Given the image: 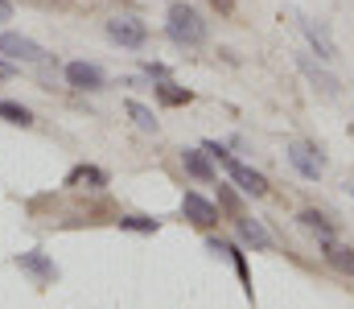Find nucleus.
Instances as JSON below:
<instances>
[{
    "instance_id": "nucleus-19",
    "label": "nucleus",
    "mask_w": 354,
    "mask_h": 309,
    "mask_svg": "<svg viewBox=\"0 0 354 309\" xmlns=\"http://www.w3.org/2000/svg\"><path fill=\"white\" fill-rule=\"evenodd\" d=\"M223 256H231V264H235V272H239V281H243V293H248V301H252L256 293H252V272H248V256H243V252H239L235 243H227V247H223Z\"/></svg>"
},
{
    "instance_id": "nucleus-4",
    "label": "nucleus",
    "mask_w": 354,
    "mask_h": 309,
    "mask_svg": "<svg viewBox=\"0 0 354 309\" xmlns=\"http://www.w3.org/2000/svg\"><path fill=\"white\" fill-rule=\"evenodd\" d=\"M288 165H292L305 182H317L322 169H326V157H322V149H313V144H305V140H292V144H288Z\"/></svg>"
},
{
    "instance_id": "nucleus-18",
    "label": "nucleus",
    "mask_w": 354,
    "mask_h": 309,
    "mask_svg": "<svg viewBox=\"0 0 354 309\" xmlns=\"http://www.w3.org/2000/svg\"><path fill=\"white\" fill-rule=\"evenodd\" d=\"M297 223H301V227H309V231H317V239H322V235H334V223H330L322 210H313V206H305V210L297 214Z\"/></svg>"
},
{
    "instance_id": "nucleus-11",
    "label": "nucleus",
    "mask_w": 354,
    "mask_h": 309,
    "mask_svg": "<svg viewBox=\"0 0 354 309\" xmlns=\"http://www.w3.org/2000/svg\"><path fill=\"white\" fill-rule=\"evenodd\" d=\"M322 256H326V264H334L338 272L354 277V247H346L342 239H334V235H322Z\"/></svg>"
},
{
    "instance_id": "nucleus-16",
    "label": "nucleus",
    "mask_w": 354,
    "mask_h": 309,
    "mask_svg": "<svg viewBox=\"0 0 354 309\" xmlns=\"http://www.w3.org/2000/svg\"><path fill=\"white\" fill-rule=\"evenodd\" d=\"M0 120H4V124H17V128H29V124H33V111L17 100H0Z\"/></svg>"
},
{
    "instance_id": "nucleus-21",
    "label": "nucleus",
    "mask_w": 354,
    "mask_h": 309,
    "mask_svg": "<svg viewBox=\"0 0 354 309\" xmlns=\"http://www.w3.org/2000/svg\"><path fill=\"white\" fill-rule=\"evenodd\" d=\"M218 206H223L231 218H235V214H243V198H239V194H235L227 182H218Z\"/></svg>"
},
{
    "instance_id": "nucleus-13",
    "label": "nucleus",
    "mask_w": 354,
    "mask_h": 309,
    "mask_svg": "<svg viewBox=\"0 0 354 309\" xmlns=\"http://www.w3.org/2000/svg\"><path fill=\"white\" fill-rule=\"evenodd\" d=\"M305 25V37H309V46L317 50V58H326V62H334L338 58V46H334V37H330V29L322 25V21H301Z\"/></svg>"
},
{
    "instance_id": "nucleus-5",
    "label": "nucleus",
    "mask_w": 354,
    "mask_h": 309,
    "mask_svg": "<svg viewBox=\"0 0 354 309\" xmlns=\"http://www.w3.org/2000/svg\"><path fill=\"white\" fill-rule=\"evenodd\" d=\"M12 264H17L21 272H29L37 285H54V281H58V264H54L46 252H21Z\"/></svg>"
},
{
    "instance_id": "nucleus-20",
    "label": "nucleus",
    "mask_w": 354,
    "mask_h": 309,
    "mask_svg": "<svg viewBox=\"0 0 354 309\" xmlns=\"http://www.w3.org/2000/svg\"><path fill=\"white\" fill-rule=\"evenodd\" d=\"M120 231H136V235H157L161 223L157 218H145V214H124L120 218Z\"/></svg>"
},
{
    "instance_id": "nucleus-24",
    "label": "nucleus",
    "mask_w": 354,
    "mask_h": 309,
    "mask_svg": "<svg viewBox=\"0 0 354 309\" xmlns=\"http://www.w3.org/2000/svg\"><path fill=\"white\" fill-rule=\"evenodd\" d=\"M0 21H12V0H0Z\"/></svg>"
},
{
    "instance_id": "nucleus-1",
    "label": "nucleus",
    "mask_w": 354,
    "mask_h": 309,
    "mask_svg": "<svg viewBox=\"0 0 354 309\" xmlns=\"http://www.w3.org/2000/svg\"><path fill=\"white\" fill-rule=\"evenodd\" d=\"M165 33H169V41L181 46V50H198V46H206V37H210L202 12H198L194 4H185V0L169 4V12H165Z\"/></svg>"
},
{
    "instance_id": "nucleus-22",
    "label": "nucleus",
    "mask_w": 354,
    "mask_h": 309,
    "mask_svg": "<svg viewBox=\"0 0 354 309\" xmlns=\"http://www.w3.org/2000/svg\"><path fill=\"white\" fill-rule=\"evenodd\" d=\"M145 75H149V79H169V66H161V62H145Z\"/></svg>"
},
{
    "instance_id": "nucleus-25",
    "label": "nucleus",
    "mask_w": 354,
    "mask_h": 309,
    "mask_svg": "<svg viewBox=\"0 0 354 309\" xmlns=\"http://www.w3.org/2000/svg\"><path fill=\"white\" fill-rule=\"evenodd\" d=\"M8 75H12V62H8V58H0V79H8Z\"/></svg>"
},
{
    "instance_id": "nucleus-8",
    "label": "nucleus",
    "mask_w": 354,
    "mask_h": 309,
    "mask_svg": "<svg viewBox=\"0 0 354 309\" xmlns=\"http://www.w3.org/2000/svg\"><path fill=\"white\" fill-rule=\"evenodd\" d=\"M181 214H185L194 227H202V231H210V227L218 223V206L210 203V198H202V194H194V190H185V198H181Z\"/></svg>"
},
{
    "instance_id": "nucleus-6",
    "label": "nucleus",
    "mask_w": 354,
    "mask_h": 309,
    "mask_svg": "<svg viewBox=\"0 0 354 309\" xmlns=\"http://www.w3.org/2000/svg\"><path fill=\"white\" fill-rule=\"evenodd\" d=\"M0 54H8L17 62H46V50L25 33H0Z\"/></svg>"
},
{
    "instance_id": "nucleus-15",
    "label": "nucleus",
    "mask_w": 354,
    "mask_h": 309,
    "mask_svg": "<svg viewBox=\"0 0 354 309\" xmlns=\"http://www.w3.org/2000/svg\"><path fill=\"white\" fill-rule=\"evenodd\" d=\"M153 95L165 103V107H185V103H194V91H189V87H177L174 79H157Z\"/></svg>"
},
{
    "instance_id": "nucleus-3",
    "label": "nucleus",
    "mask_w": 354,
    "mask_h": 309,
    "mask_svg": "<svg viewBox=\"0 0 354 309\" xmlns=\"http://www.w3.org/2000/svg\"><path fill=\"white\" fill-rule=\"evenodd\" d=\"M107 37H111L115 46H124V50H140V46L149 41V25L136 21V17H111V21H107Z\"/></svg>"
},
{
    "instance_id": "nucleus-26",
    "label": "nucleus",
    "mask_w": 354,
    "mask_h": 309,
    "mask_svg": "<svg viewBox=\"0 0 354 309\" xmlns=\"http://www.w3.org/2000/svg\"><path fill=\"white\" fill-rule=\"evenodd\" d=\"M351 194H354V186H351Z\"/></svg>"
},
{
    "instance_id": "nucleus-9",
    "label": "nucleus",
    "mask_w": 354,
    "mask_h": 309,
    "mask_svg": "<svg viewBox=\"0 0 354 309\" xmlns=\"http://www.w3.org/2000/svg\"><path fill=\"white\" fill-rule=\"evenodd\" d=\"M107 182H111L107 169H99V165H87V161H83V165H75V169L66 174L62 186H66V190H91V194H95V190H103Z\"/></svg>"
},
{
    "instance_id": "nucleus-2",
    "label": "nucleus",
    "mask_w": 354,
    "mask_h": 309,
    "mask_svg": "<svg viewBox=\"0 0 354 309\" xmlns=\"http://www.w3.org/2000/svg\"><path fill=\"white\" fill-rule=\"evenodd\" d=\"M202 149L210 153V161H218V165L227 169V178H231V182H235L243 194H252V198H264L268 190H272L264 174H260V169H252V165H243L235 153H227V144H218V140H202Z\"/></svg>"
},
{
    "instance_id": "nucleus-10",
    "label": "nucleus",
    "mask_w": 354,
    "mask_h": 309,
    "mask_svg": "<svg viewBox=\"0 0 354 309\" xmlns=\"http://www.w3.org/2000/svg\"><path fill=\"white\" fill-rule=\"evenodd\" d=\"M231 223H235V231H239V239H243V243H252L256 252H272V235L264 231V223H260V218H252V214L243 210V214H235Z\"/></svg>"
},
{
    "instance_id": "nucleus-12",
    "label": "nucleus",
    "mask_w": 354,
    "mask_h": 309,
    "mask_svg": "<svg viewBox=\"0 0 354 309\" xmlns=\"http://www.w3.org/2000/svg\"><path fill=\"white\" fill-rule=\"evenodd\" d=\"M181 165H185V174L198 178V182H218V174H214L206 149H181Z\"/></svg>"
},
{
    "instance_id": "nucleus-14",
    "label": "nucleus",
    "mask_w": 354,
    "mask_h": 309,
    "mask_svg": "<svg viewBox=\"0 0 354 309\" xmlns=\"http://www.w3.org/2000/svg\"><path fill=\"white\" fill-rule=\"evenodd\" d=\"M297 66L305 71V79H309V83H313V87H317L322 95H338V79H334L330 71H322V66H317V62H309L305 54L297 58Z\"/></svg>"
},
{
    "instance_id": "nucleus-7",
    "label": "nucleus",
    "mask_w": 354,
    "mask_h": 309,
    "mask_svg": "<svg viewBox=\"0 0 354 309\" xmlns=\"http://www.w3.org/2000/svg\"><path fill=\"white\" fill-rule=\"evenodd\" d=\"M66 83L75 87V91H103L107 87V75L95 66V62H66Z\"/></svg>"
},
{
    "instance_id": "nucleus-23",
    "label": "nucleus",
    "mask_w": 354,
    "mask_h": 309,
    "mask_svg": "<svg viewBox=\"0 0 354 309\" xmlns=\"http://www.w3.org/2000/svg\"><path fill=\"white\" fill-rule=\"evenodd\" d=\"M210 4H214L223 17H231V12H235V0H210Z\"/></svg>"
},
{
    "instance_id": "nucleus-17",
    "label": "nucleus",
    "mask_w": 354,
    "mask_h": 309,
    "mask_svg": "<svg viewBox=\"0 0 354 309\" xmlns=\"http://www.w3.org/2000/svg\"><path fill=\"white\" fill-rule=\"evenodd\" d=\"M124 107H128V115L136 120V128H140V132H157V128H161V120L153 115V107H145L140 100H128Z\"/></svg>"
}]
</instances>
